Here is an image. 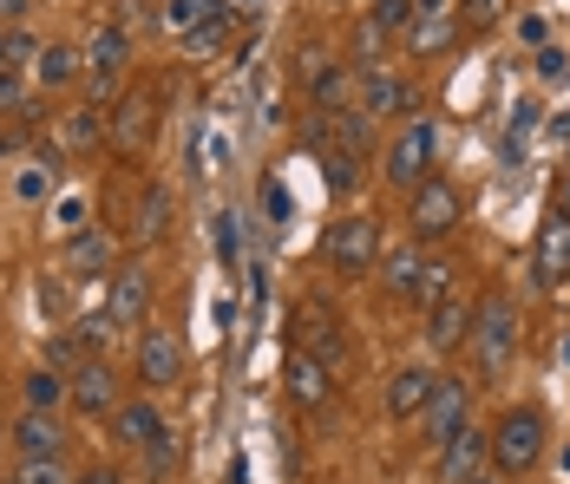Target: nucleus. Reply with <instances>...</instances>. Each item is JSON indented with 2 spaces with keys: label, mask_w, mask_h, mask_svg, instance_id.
Masks as SVG:
<instances>
[{
  "label": "nucleus",
  "mask_w": 570,
  "mask_h": 484,
  "mask_svg": "<svg viewBox=\"0 0 570 484\" xmlns=\"http://www.w3.org/2000/svg\"><path fill=\"white\" fill-rule=\"evenodd\" d=\"M138 458H145V472H158V478H165V472H177V432L165 438V445H151V452H138Z\"/></svg>",
  "instance_id": "nucleus-41"
},
{
  "label": "nucleus",
  "mask_w": 570,
  "mask_h": 484,
  "mask_svg": "<svg viewBox=\"0 0 570 484\" xmlns=\"http://www.w3.org/2000/svg\"><path fill=\"white\" fill-rule=\"evenodd\" d=\"M564 210H570V170H564Z\"/></svg>",
  "instance_id": "nucleus-51"
},
{
  "label": "nucleus",
  "mask_w": 570,
  "mask_h": 484,
  "mask_svg": "<svg viewBox=\"0 0 570 484\" xmlns=\"http://www.w3.org/2000/svg\"><path fill=\"white\" fill-rule=\"evenodd\" d=\"M79 72H86V59H79V47H66V40L40 47V59H33V86H47V92H66Z\"/></svg>",
  "instance_id": "nucleus-23"
},
{
  "label": "nucleus",
  "mask_w": 570,
  "mask_h": 484,
  "mask_svg": "<svg viewBox=\"0 0 570 484\" xmlns=\"http://www.w3.org/2000/svg\"><path fill=\"white\" fill-rule=\"evenodd\" d=\"M131 374L145 379V393H165L184 379V340H177L171 327H138V340H131Z\"/></svg>",
  "instance_id": "nucleus-5"
},
{
  "label": "nucleus",
  "mask_w": 570,
  "mask_h": 484,
  "mask_svg": "<svg viewBox=\"0 0 570 484\" xmlns=\"http://www.w3.org/2000/svg\"><path fill=\"white\" fill-rule=\"evenodd\" d=\"M165 229H171V190H165V184H151V190L138 197V236L151 243V236H165Z\"/></svg>",
  "instance_id": "nucleus-28"
},
{
  "label": "nucleus",
  "mask_w": 570,
  "mask_h": 484,
  "mask_svg": "<svg viewBox=\"0 0 570 484\" xmlns=\"http://www.w3.org/2000/svg\"><path fill=\"white\" fill-rule=\"evenodd\" d=\"M72 275H40V308L47 315H72V288H66Z\"/></svg>",
  "instance_id": "nucleus-36"
},
{
  "label": "nucleus",
  "mask_w": 570,
  "mask_h": 484,
  "mask_svg": "<svg viewBox=\"0 0 570 484\" xmlns=\"http://www.w3.org/2000/svg\"><path fill=\"white\" fill-rule=\"evenodd\" d=\"M400 40L413 47V59H426V53H446V47H453V13H440V20H413V27H406Z\"/></svg>",
  "instance_id": "nucleus-26"
},
{
  "label": "nucleus",
  "mask_w": 570,
  "mask_h": 484,
  "mask_svg": "<svg viewBox=\"0 0 570 484\" xmlns=\"http://www.w3.org/2000/svg\"><path fill=\"white\" fill-rule=\"evenodd\" d=\"M538 79H544V86H564L570 79V53L564 47H538Z\"/></svg>",
  "instance_id": "nucleus-37"
},
{
  "label": "nucleus",
  "mask_w": 570,
  "mask_h": 484,
  "mask_svg": "<svg viewBox=\"0 0 570 484\" xmlns=\"http://www.w3.org/2000/svg\"><path fill=\"white\" fill-rule=\"evenodd\" d=\"M558 465H564V478H570V445H564V458H558Z\"/></svg>",
  "instance_id": "nucleus-50"
},
{
  "label": "nucleus",
  "mask_w": 570,
  "mask_h": 484,
  "mask_svg": "<svg viewBox=\"0 0 570 484\" xmlns=\"http://www.w3.org/2000/svg\"><path fill=\"white\" fill-rule=\"evenodd\" d=\"M118 269V236L112 229H79L66 236V275L72 281H112Z\"/></svg>",
  "instance_id": "nucleus-12"
},
{
  "label": "nucleus",
  "mask_w": 570,
  "mask_h": 484,
  "mask_svg": "<svg viewBox=\"0 0 570 484\" xmlns=\"http://www.w3.org/2000/svg\"><path fill=\"white\" fill-rule=\"evenodd\" d=\"M465 406H472V399H465V379L440 374V386H433V399H426V413H420L413 426H420V438H426V445L440 452L446 438H459V432H465Z\"/></svg>",
  "instance_id": "nucleus-11"
},
{
  "label": "nucleus",
  "mask_w": 570,
  "mask_h": 484,
  "mask_svg": "<svg viewBox=\"0 0 570 484\" xmlns=\"http://www.w3.org/2000/svg\"><path fill=\"white\" fill-rule=\"evenodd\" d=\"M440 13H453V0H413V20H440Z\"/></svg>",
  "instance_id": "nucleus-42"
},
{
  "label": "nucleus",
  "mask_w": 570,
  "mask_h": 484,
  "mask_svg": "<svg viewBox=\"0 0 570 484\" xmlns=\"http://www.w3.org/2000/svg\"><path fill=\"white\" fill-rule=\"evenodd\" d=\"M465 340H472L479 367H485V374H499V367L518 354V315H512V302H505V295H485V302L472 308V334H465Z\"/></svg>",
  "instance_id": "nucleus-4"
},
{
  "label": "nucleus",
  "mask_w": 570,
  "mask_h": 484,
  "mask_svg": "<svg viewBox=\"0 0 570 484\" xmlns=\"http://www.w3.org/2000/svg\"><path fill=\"white\" fill-rule=\"evenodd\" d=\"M7 445H13V458H66V432L53 413H20Z\"/></svg>",
  "instance_id": "nucleus-17"
},
{
  "label": "nucleus",
  "mask_w": 570,
  "mask_h": 484,
  "mask_svg": "<svg viewBox=\"0 0 570 484\" xmlns=\"http://www.w3.org/2000/svg\"><path fill=\"white\" fill-rule=\"evenodd\" d=\"M204 20H224V0H171V13H165L171 33H197Z\"/></svg>",
  "instance_id": "nucleus-30"
},
{
  "label": "nucleus",
  "mask_w": 570,
  "mask_h": 484,
  "mask_svg": "<svg viewBox=\"0 0 570 484\" xmlns=\"http://www.w3.org/2000/svg\"><path fill=\"white\" fill-rule=\"evenodd\" d=\"M328 393H335V379L315 354H288V399L295 406H328Z\"/></svg>",
  "instance_id": "nucleus-21"
},
{
  "label": "nucleus",
  "mask_w": 570,
  "mask_h": 484,
  "mask_svg": "<svg viewBox=\"0 0 570 484\" xmlns=\"http://www.w3.org/2000/svg\"><path fill=\"white\" fill-rule=\"evenodd\" d=\"M112 438L118 445H131V452H151V445L171 438V426H165V413H158L151 393H145V399H125V406L112 413Z\"/></svg>",
  "instance_id": "nucleus-15"
},
{
  "label": "nucleus",
  "mask_w": 570,
  "mask_h": 484,
  "mask_svg": "<svg viewBox=\"0 0 570 484\" xmlns=\"http://www.w3.org/2000/svg\"><path fill=\"white\" fill-rule=\"evenodd\" d=\"M367 20H374L381 33H406V27H413V0H374Z\"/></svg>",
  "instance_id": "nucleus-33"
},
{
  "label": "nucleus",
  "mask_w": 570,
  "mask_h": 484,
  "mask_svg": "<svg viewBox=\"0 0 570 484\" xmlns=\"http://www.w3.org/2000/svg\"><path fill=\"white\" fill-rule=\"evenodd\" d=\"M13 484H72V478H66L59 458H20L13 465Z\"/></svg>",
  "instance_id": "nucleus-34"
},
{
  "label": "nucleus",
  "mask_w": 570,
  "mask_h": 484,
  "mask_svg": "<svg viewBox=\"0 0 570 484\" xmlns=\"http://www.w3.org/2000/svg\"><path fill=\"white\" fill-rule=\"evenodd\" d=\"M0 72H13V27H0Z\"/></svg>",
  "instance_id": "nucleus-45"
},
{
  "label": "nucleus",
  "mask_w": 570,
  "mask_h": 484,
  "mask_svg": "<svg viewBox=\"0 0 570 484\" xmlns=\"http://www.w3.org/2000/svg\"><path fill=\"white\" fill-rule=\"evenodd\" d=\"M302 86H308V99H315L322 111H354L361 72L342 66V59H328V53H302Z\"/></svg>",
  "instance_id": "nucleus-7"
},
{
  "label": "nucleus",
  "mask_w": 570,
  "mask_h": 484,
  "mask_svg": "<svg viewBox=\"0 0 570 484\" xmlns=\"http://www.w3.org/2000/svg\"><path fill=\"white\" fill-rule=\"evenodd\" d=\"M531 269H538L544 288H558V281L570 275V210L564 204L538 223V263H531Z\"/></svg>",
  "instance_id": "nucleus-16"
},
{
  "label": "nucleus",
  "mask_w": 570,
  "mask_h": 484,
  "mask_svg": "<svg viewBox=\"0 0 570 484\" xmlns=\"http://www.w3.org/2000/svg\"><path fill=\"white\" fill-rule=\"evenodd\" d=\"M7 484H13V478H7Z\"/></svg>",
  "instance_id": "nucleus-53"
},
{
  "label": "nucleus",
  "mask_w": 570,
  "mask_h": 484,
  "mask_svg": "<svg viewBox=\"0 0 570 484\" xmlns=\"http://www.w3.org/2000/svg\"><path fill=\"white\" fill-rule=\"evenodd\" d=\"M328 269L335 275H367L381 263V229L367 223V216H342V223H328Z\"/></svg>",
  "instance_id": "nucleus-6"
},
{
  "label": "nucleus",
  "mask_w": 570,
  "mask_h": 484,
  "mask_svg": "<svg viewBox=\"0 0 570 484\" xmlns=\"http://www.w3.org/2000/svg\"><path fill=\"white\" fill-rule=\"evenodd\" d=\"M465 334H472V302H465V295H440V302H433V308H426V347H440V354H453L459 340H465Z\"/></svg>",
  "instance_id": "nucleus-18"
},
{
  "label": "nucleus",
  "mask_w": 570,
  "mask_h": 484,
  "mask_svg": "<svg viewBox=\"0 0 570 484\" xmlns=\"http://www.w3.org/2000/svg\"><path fill=\"white\" fill-rule=\"evenodd\" d=\"M479 452H485V438L479 432H459L440 445V484H465L472 478V465H479Z\"/></svg>",
  "instance_id": "nucleus-25"
},
{
  "label": "nucleus",
  "mask_w": 570,
  "mask_h": 484,
  "mask_svg": "<svg viewBox=\"0 0 570 484\" xmlns=\"http://www.w3.org/2000/svg\"><path fill=\"white\" fill-rule=\"evenodd\" d=\"M381 275H387V295H394V302H413V308H420V288H426V256H420V243L394 249V256L381 263Z\"/></svg>",
  "instance_id": "nucleus-20"
},
{
  "label": "nucleus",
  "mask_w": 570,
  "mask_h": 484,
  "mask_svg": "<svg viewBox=\"0 0 570 484\" xmlns=\"http://www.w3.org/2000/svg\"><path fill=\"white\" fill-rule=\"evenodd\" d=\"M151 131H158V106H151V92H125V99L106 111V145H112L118 158H138Z\"/></svg>",
  "instance_id": "nucleus-9"
},
{
  "label": "nucleus",
  "mask_w": 570,
  "mask_h": 484,
  "mask_svg": "<svg viewBox=\"0 0 570 484\" xmlns=\"http://www.w3.org/2000/svg\"><path fill=\"white\" fill-rule=\"evenodd\" d=\"M433 158H440V131L426 118H406L394 138H387V151H381V170H387L394 190H420L433 177Z\"/></svg>",
  "instance_id": "nucleus-2"
},
{
  "label": "nucleus",
  "mask_w": 570,
  "mask_h": 484,
  "mask_svg": "<svg viewBox=\"0 0 570 484\" xmlns=\"http://www.w3.org/2000/svg\"><path fill=\"white\" fill-rule=\"evenodd\" d=\"M459 216H465L459 190L440 184V177H426L420 190H406V243H446L459 229Z\"/></svg>",
  "instance_id": "nucleus-3"
},
{
  "label": "nucleus",
  "mask_w": 570,
  "mask_h": 484,
  "mask_svg": "<svg viewBox=\"0 0 570 484\" xmlns=\"http://www.w3.org/2000/svg\"><path fill=\"white\" fill-rule=\"evenodd\" d=\"M20 399H27V413H59V406H72V379L53 367H33V374H20Z\"/></svg>",
  "instance_id": "nucleus-22"
},
{
  "label": "nucleus",
  "mask_w": 570,
  "mask_h": 484,
  "mask_svg": "<svg viewBox=\"0 0 570 484\" xmlns=\"http://www.w3.org/2000/svg\"><path fill=\"white\" fill-rule=\"evenodd\" d=\"M433 386H440L433 367H400V374L387 379V413H394V419H420L426 399H433Z\"/></svg>",
  "instance_id": "nucleus-19"
},
{
  "label": "nucleus",
  "mask_w": 570,
  "mask_h": 484,
  "mask_svg": "<svg viewBox=\"0 0 570 484\" xmlns=\"http://www.w3.org/2000/svg\"><path fill=\"white\" fill-rule=\"evenodd\" d=\"M145 315H151V275L131 269V263H118L112 288H106V322L112 327H138Z\"/></svg>",
  "instance_id": "nucleus-14"
},
{
  "label": "nucleus",
  "mask_w": 570,
  "mask_h": 484,
  "mask_svg": "<svg viewBox=\"0 0 570 484\" xmlns=\"http://www.w3.org/2000/svg\"><path fill=\"white\" fill-rule=\"evenodd\" d=\"M27 99H33L27 79H20V72H0V111H27Z\"/></svg>",
  "instance_id": "nucleus-40"
},
{
  "label": "nucleus",
  "mask_w": 570,
  "mask_h": 484,
  "mask_svg": "<svg viewBox=\"0 0 570 484\" xmlns=\"http://www.w3.org/2000/svg\"><path fill=\"white\" fill-rule=\"evenodd\" d=\"M465 484H512V478H499V472H472Z\"/></svg>",
  "instance_id": "nucleus-48"
},
{
  "label": "nucleus",
  "mask_w": 570,
  "mask_h": 484,
  "mask_svg": "<svg viewBox=\"0 0 570 484\" xmlns=\"http://www.w3.org/2000/svg\"><path fill=\"white\" fill-rule=\"evenodd\" d=\"M302 334H308V354H315L322 367H335V360H342V334H335L328 315H302Z\"/></svg>",
  "instance_id": "nucleus-29"
},
{
  "label": "nucleus",
  "mask_w": 570,
  "mask_h": 484,
  "mask_svg": "<svg viewBox=\"0 0 570 484\" xmlns=\"http://www.w3.org/2000/svg\"><path fill=\"white\" fill-rule=\"evenodd\" d=\"M72 484H118V472H112V465H92V472H79Z\"/></svg>",
  "instance_id": "nucleus-44"
},
{
  "label": "nucleus",
  "mask_w": 570,
  "mask_h": 484,
  "mask_svg": "<svg viewBox=\"0 0 570 484\" xmlns=\"http://www.w3.org/2000/svg\"><path fill=\"white\" fill-rule=\"evenodd\" d=\"M558 354H564V367H570V334H564V340H558Z\"/></svg>",
  "instance_id": "nucleus-49"
},
{
  "label": "nucleus",
  "mask_w": 570,
  "mask_h": 484,
  "mask_svg": "<svg viewBox=\"0 0 570 484\" xmlns=\"http://www.w3.org/2000/svg\"><path fill=\"white\" fill-rule=\"evenodd\" d=\"M53 229H59V236H79V229H86V197H59Z\"/></svg>",
  "instance_id": "nucleus-38"
},
{
  "label": "nucleus",
  "mask_w": 570,
  "mask_h": 484,
  "mask_svg": "<svg viewBox=\"0 0 570 484\" xmlns=\"http://www.w3.org/2000/svg\"><path fill=\"white\" fill-rule=\"evenodd\" d=\"M459 20L472 27V33H485V27H499V13H505V0H453Z\"/></svg>",
  "instance_id": "nucleus-35"
},
{
  "label": "nucleus",
  "mask_w": 570,
  "mask_h": 484,
  "mask_svg": "<svg viewBox=\"0 0 570 484\" xmlns=\"http://www.w3.org/2000/svg\"><path fill=\"white\" fill-rule=\"evenodd\" d=\"M551 138H558V145H570V111H551Z\"/></svg>",
  "instance_id": "nucleus-46"
},
{
  "label": "nucleus",
  "mask_w": 570,
  "mask_h": 484,
  "mask_svg": "<svg viewBox=\"0 0 570 484\" xmlns=\"http://www.w3.org/2000/svg\"><path fill=\"white\" fill-rule=\"evenodd\" d=\"M66 379H72V413H79V419H112L118 406H125V399H118V374L99 360V354Z\"/></svg>",
  "instance_id": "nucleus-13"
},
{
  "label": "nucleus",
  "mask_w": 570,
  "mask_h": 484,
  "mask_svg": "<svg viewBox=\"0 0 570 484\" xmlns=\"http://www.w3.org/2000/svg\"><path fill=\"white\" fill-rule=\"evenodd\" d=\"M53 190H59L53 164H20V170H13V204H47Z\"/></svg>",
  "instance_id": "nucleus-27"
},
{
  "label": "nucleus",
  "mask_w": 570,
  "mask_h": 484,
  "mask_svg": "<svg viewBox=\"0 0 570 484\" xmlns=\"http://www.w3.org/2000/svg\"><path fill=\"white\" fill-rule=\"evenodd\" d=\"M99 138H106V106H72L59 118V145L66 151H92Z\"/></svg>",
  "instance_id": "nucleus-24"
},
{
  "label": "nucleus",
  "mask_w": 570,
  "mask_h": 484,
  "mask_svg": "<svg viewBox=\"0 0 570 484\" xmlns=\"http://www.w3.org/2000/svg\"><path fill=\"white\" fill-rule=\"evenodd\" d=\"M538 118H544V111H538V99H518V106H512V145H524V138L538 131Z\"/></svg>",
  "instance_id": "nucleus-39"
},
{
  "label": "nucleus",
  "mask_w": 570,
  "mask_h": 484,
  "mask_svg": "<svg viewBox=\"0 0 570 484\" xmlns=\"http://www.w3.org/2000/svg\"><path fill=\"white\" fill-rule=\"evenodd\" d=\"M518 40H524V47H551V40H544V20H524V27H518Z\"/></svg>",
  "instance_id": "nucleus-43"
},
{
  "label": "nucleus",
  "mask_w": 570,
  "mask_h": 484,
  "mask_svg": "<svg viewBox=\"0 0 570 484\" xmlns=\"http://www.w3.org/2000/svg\"><path fill=\"white\" fill-rule=\"evenodd\" d=\"M322 164H328V190H335V197H347V190L361 184V158H347L335 145H322Z\"/></svg>",
  "instance_id": "nucleus-31"
},
{
  "label": "nucleus",
  "mask_w": 570,
  "mask_h": 484,
  "mask_svg": "<svg viewBox=\"0 0 570 484\" xmlns=\"http://www.w3.org/2000/svg\"><path fill=\"white\" fill-rule=\"evenodd\" d=\"M20 13H27V0H0V27H7V20H20Z\"/></svg>",
  "instance_id": "nucleus-47"
},
{
  "label": "nucleus",
  "mask_w": 570,
  "mask_h": 484,
  "mask_svg": "<svg viewBox=\"0 0 570 484\" xmlns=\"http://www.w3.org/2000/svg\"><path fill=\"white\" fill-rule=\"evenodd\" d=\"M485 458H492L499 478H524V472H538V465H544V413H538V406H512V413H499V426L485 432Z\"/></svg>",
  "instance_id": "nucleus-1"
},
{
  "label": "nucleus",
  "mask_w": 570,
  "mask_h": 484,
  "mask_svg": "<svg viewBox=\"0 0 570 484\" xmlns=\"http://www.w3.org/2000/svg\"><path fill=\"white\" fill-rule=\"evenodd\" d=\"M354 72H361L354 111H367L374 125H381V118H406V111H413V86L400 79L394 66H354Z\"/></svg>",
  "instance_id": "nucleus-10"
},
{
  "label": "nucleus",
  "mask_w": 570,
  "mask_h": 484,
  "mask_svg": "<svg viewBox=\"0 0 570 484\" xmlns=\"http://www.w3.org/2000/svg\"><path fill=\"white\" fill-rule=\"evenodd\" d=\"M131 66V33L118 27V20H106L99 33H92V47H86V86H92V99L106 106L118 86V72Z\"/></svg>",
  "instance_id": "nucleus-8"
},
{
  "label": "nucleus",
  "mask_w": 570,
  "mask_h": 484,
  "mask_svg": "<svg viewBox=\"0 0 570 484\" xmlns=\"http://www.w3.org/2000/svg\"><path fill=\"white\" fill-rule=\"evenodd\" d=\"M387 40H394V33H381V27H374V20L361 13V27H354V59H361V66H381Z\"/></svg>",
  "instance_id": "nucleus-32"
},
{
  "label": "nucleus",
  "mask_w": 570,
  "mask_h": 484,
  "mask_svg": "<svg viewBox=\"0 0 570 484\" xmlns=\"http://www.w3.org/2000/svg\"><path fill=\"white\" fill-rule=\"evenodd\" d=\"M7 145H13V138H7V131H0V151H7Z\"/></svg>",
  "instance_id": "nucleus-52"
}]
</instances>
